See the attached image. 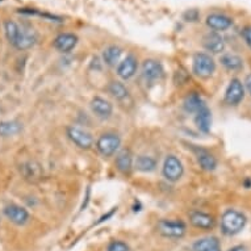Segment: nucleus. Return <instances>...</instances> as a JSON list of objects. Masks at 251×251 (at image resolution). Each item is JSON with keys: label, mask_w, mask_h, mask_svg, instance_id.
Masks as SVG:
<instances>
[{"label": "nucleus", "mask_w": 251, "mask_h": 251, "mask_svg": "<svg viewBox=\"0 0 251 251\" xmlns=\"http://www.w3.org/2000/svg\"><path fill=\"white\" fill-rule=\"evenodd\" d=\"M246 226L245 214L235 209H227L221 217V231L225 235H235Z\"/></svg>", "instance_id": "f257e3e1"}, {"label": "nucleus", "mask_w": 251, "mask_h": 251, "mask_svg": "<svg viewBox=\"0 0 251 251\" xmlns=\"http://www.w3.org/2000/svg\"><path fill=\"white\" fill-rule=\"evenodd\" d=\"M214 70H216V62L209 54H195L192 61V71L195 75H198L201 79H208L213 75Z\"/></svg>", "instance_id": "f03ea898"}, {"label": "nucleus", "mask_w": 251, "mask_h": 251, "mask_svg": "<svg viewBox=\"0 0 251 251\" xmlns=\"http://www.w3.org/2000/svg\"><path fill=\"white\" fill-rule=\"evenodd\" d=\"M162 174H163L166 180L171 181V183H176L184 175V166H183V163L177 156L167 155L165 162H163Z\"/></svg>", "instance_id": "7ed1b4c3"}, {"label": "nucleus", "mask_w": 251, "mask_h": 251, "mask_svg": "<svg viewBox=\"0 0 251 251\" xmlns=\"http://www.w3.org/2000/svg\"><path fill=\"white\" fill-rule=\"evenodd\" d=\"M121 145V138L116 133H105L98 138L96 141V149L105 158L115 155Z\"/></svg>", "instance_id": "20e7f679"}, {"label": "nucleus", "mask_w": 251, "mask_h": 251, "mask_svg": "<svg viewBox=\"0 0 251 251\" xmlns=\"http://www.w3.org/2000/svg\"><path fill=\"white\" fill-rule=\"evenodd\" d=\"M156 229L166 238H181L185 234L187 226L179 220H161Z\"/></svg>", "instance_id": "39448f33"}, {"label": "nucleus", "mask_w": 251, "mask_h": 251, "mask_svg": "<svg viewBox=\"0 0 251 251\" xmlns=\"http://www.w3.org/2000/svg\"><path fill=\"white\" fill-rule=\"evenodd\" d=\"M165 75L163 66L159 61L156 59H146L142 63V78L145 82L154 84V83L159 82Z\"/></svg>", "instance_id": "423d86ee"}, {"label": "nucleus", "mask_w": 251, "mask_h": 251, "mask_svg": "<svg viewBox=\"0 0 251 251\" xmlns=\"http://www.w3.org/2000/svg\"><path fill=\"white\" fill-rule=\"evenodd\" d=\"M245 98V86L239 79H231L229 86L226 88L225 96H224V101L230 105V107H237L238 104Z\"/></svg>", "instance_id": "0eeeda50"}, {"label": "nucleus", "mask_w": 251, "mask_h": 251, "mask_svg": "<svg viewBox=\"0 0 251 251\" xmlns=\"http://www.w3.org/2000/svg\"><path fill=\"white\" fill-rule=\"evenodd\" d=\"M67 137L74 145H76L79 149L88 150L94 146V137L90 133L78 128V126H69L67 128Z\"/></svg>", "instance_id": "6e6552de"}, {"label": "nucleus", "mask_w": 251, "mask_h": 251, "mask_svg": "<svg viewBox=\"0 0 251 251\" xmlns=\"http://www.w3.org/2000/svg\"><path fill=\"white\" fill-rule=\"evenodd\" d=\"M4 214L11 223H13L15 225H19V226L25 225L30 218L28 210L23 208V206L16 205V204H11V205L5 206Z\"/></svg>", "instance_id": "1a4fd4ad"}, {"label": "nucleus", "mask_w": 251, "mask_h": 251, "mask_svg": "<svg viewBox=\"0 0 251 251\" xmlns=\"http://www.w3.org/2000/svg\"><path fill=\"white\" fill-rule=\"evenodd\" d=\"M137 69H138L137 58L133 54H129L125 59L119 62V65H117V75L123 80H129V79H132L136 75Z\"/></svg>", "instance_id": "9d476101"}, {"label": "nucleus", "mask_w": 251, "mask_h": 251, "mask_svg": "<svg viewBox=\"0 0 251 251\" xmlns=\"http://www.w3.org/2000/svg\"><path fill=\"white\" fill-rule=\"evenodd\" d=\"M91 111L92 113L101 120H108L113 113V107L107 99H104L101 96H95L91 100Z\"/></svg>", "instance_id": "9b49d317"}, {"label": "nucleus", "mask_w": 251, "mask_h": 251, "mask_svg": "<svg viewBox=\"0 0 251 251\" xmlns=\"http://www.w3.org/2000/svg\"><path fill=\"white\" fill-rule=\"evenodd\" d=\"M36 42H37V33L33 29L20 26V30H19V34H17V38L13 46L19 50H26L30 49Z\"/></svg>", "instance_id": "f8f14e48"}, {"label": "nucleus", "mask_w": 251, "mask_h": 251, "mask_svg": "<svg viewBox=\"0 0 251 251\" xmlns=\"http://www.w3.org/2000/svg\"><path fill=\"white\" fill-rule=\"evenodd\" d=\"M206 25L213 32H225L233 25V19L223 13H212L206 17Z\"/></svg>", "instance_id": "ddd939ff"}, {"label": "nucleus", "mask_w": 251, "mask_h": 251, "mask_svg": "<svg viewBox=\"0 0 251 251\" xmlns=\"http://www.w3.org/2000/svg\"><path fill=\"white\" fill-rule=\"evenodd\" d=\"M190 223L198 229H204V230H210L213 229L216 220L213 216L205 213V212H200V210H194L190 213Z\"/></svg>", "instance_id": "4468645a"}, {"label": "nucleus", "mask_w": 251, "mask_h": 251, "mask_svg": "<svg viewBox=\"0 0 251 251\" xmlns=\"http://www.w3.org/2000/svg\"><path fill=\"white\" fill-rule=\"evenodd\" d=\"M116 167L120 173L130 174L134 167V159H133L132 151L129 149H123L116 155Z\"/></svg>", "instance_id": "2eb2a0df"}, {"label": "nucleus", "mask_w": 251, "mask_h": 251, "mask_svg": "<svg viewBox=\"0 0 251 251\" xmlns=\"http://www.w3.org/2000/svg\"><path fill=\"white\" fill-rule=\"evenodd\" d=\"M195 124L201 133L208 134L210 132V126H212V113H210L209 108L201 107L196 113H195Z\"/></svg>", "instance_id": "dca6fc26"}, {"label": "nucleus", "mask_w": 251, "mask_h": 251, "mask_svg": "<svg viewBox=\"0 0 251 251\" xmlns=\"http://www.w3.org/2000/svg\"><path fill=\"white\" fill-rule=\"evenodd\" d=\"M78 44V37L73 33H62L54 40V48L61 53H69Z\"/></svg>", "instance_id": "f3484780"}, {"label": "nucleus", "mask_w": 251, "mask_h": 251, "mask_svg": "<svg viewBox=\"0 0 251 251\" xmlns=\"http://www.w3.org/2000/svg\"><path fill=\"white\" fill-rule=\"evenodd\" d=\"M202 45L208 51L212 54H220L225 49V42L224 38L221 37V34H218L217 32H212L208 33L202 40Z\"/></svg>", "instance_id": "a211bd4d"}, {"label": "nucleus", "mask_w": 251, "mask_h": 251, "mask_svg": "<svg viewBox=\"0 0 251 251\" xmlns=\"http://www.w3.org/2000/svg\"><path fill=\"white\" fill-rule=\"evenodd\" d=\"M196 158L200 167L205 171H213L217 167V159L205 149H196Z\"/></svg>", "instance_id": "6ab92c4d"}, {"label": "nucleus", "mask_w": 251, "mask_h": 251, "mask_svg": "<svg viewBox=\"0 0 251 251\" xmlns=\"http://www.w3.org/2000/svg\"><path fill=\"white\" fill-rule=\"evenodd\" d=\"M156 159L149 155H140L137 156L134 161V169L140 173H152L156 169Z\"/></svg>", "instance_id": "aec40b11"}, {"label": "nucleus", "mask_w": 251, "mask_h": 251, "mask_svg": "<svg viewBox=\"0 0 251 251\" xmlns=\"http://www.w3.org/2000/svg\"><path fill=\"white\" fill-rule=\"evenodd\" d=\"M205 103L202 101V99L200 98V95L198 94H190V95L187 96L184 100V104H183V107H184V111L188 112V113H196V112L200 109L201 107H204Z\"/></svg>", "instance_id": "412c9836"}, {"label": "nucleus", "mask_w": 251, "mask_h": 251, "mask_svg": "<svg viewBox=\"0 0 251 251\" xmlns=\"http://www.w3.org/2000/svg\"><path fill=\"white\" fill-rule=\"evenodd\" d=\"M20 171L23 173L25 179L28 180H37L41 176V166L37 165L36 162H28L21 166Z\"/></svg>", "instance_id": "4be33fe9"}, {"label": "nucleus", "mask_w": 251, "mask_h": 251, "mask_svg": "<svg viewBox=\"0 0 251 251\" xmlns=\"http://www.w3.org/2000/svg\"><path fill=\"white\" fill-rule=\"evenodd\" d=\"M121 53H123V51H121V49H120L119 46H116V45L108 46L103 53V59L104 62H105V65H108V66H111V67L119 65Z\"/></svg>", "instance_id": "5701e85b"}, {"label": "nucleus", "mask_w": 251, "mask_h": 251, "mask_svg": "<svg viewBox=\"0 0 251 251\" xmlns=\"http://www.w3.org/2000/svg\"><path fill=\"white\" fill-rule=\"evenodd\" d=\"M221 65H223L225 69L230 71H237L241 70L243 67V61L242 58L235 55V54H225L221 57Z\"/></svg>", "instance_id": "b1692460"}, {"label": "nucleus", "mask_w": 251, "mask_h": 251, "mask_svg": "<svg viewBox=\"0 0 251 251\" xmlns=\"http://www.w3.org/2000/svg\"><path fill=\"white\" fill-rule=\"evenodd\" d=\"M108 91L116 100L124 101V100L129 99V90L124 86L123 83L120 82H111L108 86Z\"/></svg>", "instance_id": "393cba45"}, {"label": "nucleus", "mask_w": 251, "mask_h": 251, "mask_svg": "<svg viewBox=\"0 0 251 251\" xmlns=\"http://www.w3.org/2000/svg\"><path fill=\"white\" fill-rule=\"evenodd\" d=\"M21 124L19 121H1L0 123V136L12 137L21 132Z\"/></svg>", "instance_id": "a878e982"}, {"label": "nucleus", "mask_w": 251, "mask_h": 251, "mask_svg": "<svg viewBox=\"0 0 251 251\" xmlns=\"http://www.w3.org/2000/svg\"><path fill=\"white\" fill-rule=\"evenodd\" d=\"M220 246V241L216 237H206V238L198 239L196 242L192 245V250L194 251H205L212 247Z\"/></svg>", "instance_id": "bb28decb"}, {"label": "nucleus", "mask_w": 251, "mask_h": 251, "mask_svg": "<svg viewBox=\"0 0 251 251\" xmlns=\"http://www.w3.org/2000/svg\"><path fill=\"white\" fill-rule=\"evenodd\" d=\"M4 28H5V36H7V40H8V41L13 45L15 41H16L19 30H20V25L17 24V23H15V21L8 20V21H5Z\"/></svg>", "instance_id": "cd10ccee"}, {"label": "nucleus", "mask_w": 251, "mask_h": 251, "mask_svg": "<svg viewBox=\"0 0 251 251\" xmlns=\"http://www.w3.org/2000/svg\"><path fill=\"white\" fill-rule=\"evenodd\" d=\"M107 251H129V246L123 241H112L108 245Z\"/></svg>", "instance_id": "c85d7f7f"}, {"label": "nucleus", "mask_w": 251, "mask_h": 251, "mask_svg": "<svg viewBox=\"0 0 251 251\" xmlns=\"http://www.w3.org/2000/svg\"><path fill=\"white\" fill-rule=\"evenodd\" d=\"M242 38L247 44V46L251 49V26H246L242 30Z\"/></svg>", "instance_id": "c756f323"}, {"label": "nucleus", "mask_w": 251, "mask_h": 251, "mask_svg": "<svg viewBox=\"0 0 251 251\" xmlns=\"http://www.w3.org/2000/svg\"><path fill=\"white\" fill-rule=\"evenodd\" d=\"M198 16H199L198 11H190V12H187L184 15L187 21H196L198 20Z\"/></svg>", "instance_id": "7c9ffc66"}, {"label": "nucleus", "mask_w": 251, "mask_h": 251, "mask_svg": "<svg viewBox=\"0 0 251 251\" xmlns=\"http://www.w3.org/2000/svg\"><path fill=\"white\" fill-rule=\"evenodd\" d=\"M243 86H245V88L247 90V92H249V94L251 95V74L247 75L246 79H245V84H243Z\"/></svg>", "instance_id": "2f4dec72"}, {"label": "nucleus", "mask_w": 251, "mask_h": 251, "mask_svg": "<svg viewBox=\"0 0 251 251\" xmlns=\"http://www.w3.org/2000/svg\"><path fill=\"white\" fill-rule=\"evenodd\" d=\"M229 251H247V250H246V247L242 246V245H237V246L231 247Z\"/></svg>", "instance_id": "473e14b6"}, {"label": "nucleus", "mask_w": 251, "mask_h": 251, "mask_svg": "<svg viewBox=\"0 0 251 251\" xmlns=\"http://www.w3.org/2000/svg\"><path fill=\"white\" fill-rule=\"evenodd\" d=\"M205 251H221V247L216 246V247H212V249H208V250Z\"/></svg>", "instance_id": "72a5a7b5"}]
</instances>
